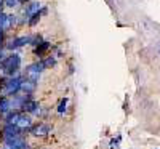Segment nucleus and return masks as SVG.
I'll return each mask as SVG.
<instances>
[{
  "instance_id": "obj_1",
  "label": "nucleus",
  "mask_w": 160,
  "mask_h": 149,
  "mask_svg": "<svg viewBox=\"0 0 160 149\" xmlns=\"http://www.w3.org/2000/svg\"><path fill=\"white\" fill-rule=\"evenodd\" d=\"M21 63H22V58L19 53L10 51V55L0 63V79L21 75Z\"/></svg>"
},
{
  "instance_id": "obj_2",
  "label": "nucleus",
  "mask_w": 160,
  "mask_h": 149,
  "mask_svg": "<svg viewBox=\"0 0 160 149\" xmlns=\"http://www.w3.org/2000/svg\"><path fill=\"white\" fill-rule=\"evenodd\" d=\"M21 82H22V74L21 75H13L7 79H0V96H13L21 91Z\"/></svg>"
},
{
  "instance_id": "obj_3",
  "label": "nucleus",
  "mask_w": 160,
  "mask_h": 149,
  "mask_svg": "<svg viewBox=\"0 0 160 149\" xmlns=\"http://www.w3.org/2000/svg\"><path fill=\"white\" fill-rule=\"evenodd\" d=\"M45 69H47V67H45L43 61L38 59V61H35V63H32V64H29L28 67H26L22 77H24V79H29V80H34V82H38L40 75L43 74Z\"/></svg>"
},
{
  "instance_id": "obj_4",
  "label": "nucleus",
  "mask_w": 160,
  "mask_h": 149,
  "mask_svg": "<svg viewBox=\"0 0 160 149\" xmlns=\"http://www.w3.org/2000/svg\"><path fill=\"white\" fill-rule=\"evenodd\" d=\"M22 135H28L26 131L19 130L16 125H8V124H3L2 130H0V140L2 141H10V140H15V138H19Z\"/></svg>"
},
{
  "instance_id": "obj_5",
  "label": "nucleus",
  "mask_w": 160,
  "mask_h": 149,
  "mask_svg": "<svg viewBox=\"0 0 160 149\" xmlns=\"http://www.w3.org/2000/svg\"><path fill=\"white\" fill-rule=\"evenodd\" d=\"M26 45H31V35H18L13 37L5 42V50L7 51H16L18 48H22Z\"/></svg>"
},
{
  "instance_id": "obj_6",
  "label": "nucleus",
  "mask_w": 160,
  "mask_h": 149,
  "mask_svg": "<svg viewBox=\"0 0 160 149\" xmlns=\"http://www.w3.org/2000/svg\"><path fill=\"white\" fill-rule=\"evenodd\" d=\"M29 133L35 138H47L48 135H51V127L48 124H45V122H37V124L32 125Z\"/></svg>"
},
{
  "instance_id": "obj_7",
  "label": "nucleus",
  "mask_w": 160,
  "mask_h": 149,
  "mask_svg": "<svg viewBox=\"0 0 160 149\" xmlns=\"http://www.w3.org/2000/svg\"><path fill=\"white\" fill-rule=\"evenodd\" d=\"M29 143L26 140V135L10 141H2V149H29Z\"/></svg>"
},
{
  "instance_id": "obj_8",
  "label": "nucleus",
  "mask_w": 160,
  "mask_h": 149,
  "mask_svg": "<svg viewBox=\"0 0 160 149\" xmlns=\"http://www.w3.org/2000/svg\"><path fill=\"white\" fill-rule=\"evenodd\" d=\"M32 125H34L32 116H29V114H26V112H22V111H21V116H19V119H18L16 127H18L19 130L26 131V133H29V130L32 128Z\"/></svg>"
},
{
  "instance_id": "obj_9",
  "label": "nucleus",
  "mask_w": 160,
  "mask_h": 149,
  "mask_svg": "<svg viewBox=\"0 0 160 149\" xmlns=\"http://www.w3.org/2000/svg\"><path fill=\"white\" fill-rule=\"evenodd\" d=\"M51 50V44L47 42V40H42V42H38L35 47H34V55L38 56V59H42L47 56V53Z\"/></svg>"
},
{
  "instance_id": "obj_10",
  "label": "nucleus",
  "mask_w": 160,
  "mask_h": 149,
  "mask_svg": "<svg viewBox=\"0 0 160 149\" xmlns=\"http://www.w3.org/2000/svg\"><path fill=\"white\" fill-rule=\"evenodd\" d=\"M26 7L22 8V16H26V18H29L31 15H34V13H37V11H40V8H42V3L40 2H28V3H24Z\"/></svg>"
},
{
  "instance_id": "obj_11",
  "label": "nucleus",
  "mask_w": 160,
  "mask_h": 149,
  "mask_svg": "<svg viewBox=\"0 0 160 149\" xmlns=\"http://www.w3.org/2000/svg\"><path fill=\"white\" fill-rule=\"evenodd\" d=\"M38 87V82H34V80L29 79H24L22 77V82H21V91L22 93H28V95H34L35 90Z\"/></svg>"
},
{
  "instance_id": "obj_12",
  "label": "nucleus",
  "mask_w": 160,
  "mask_h": 149,
  "mask_svg": "<svg viewBox=\"0 0 160 149\" xmlns=\"http://www.w3.org/2000/svg\"><path fill=\"white\" fill-rule=\"evenodd\" d=\"M11 111V106H10V98L8 96H0V117L7 116Z\"/></svg>"
},
{
  "instance_id": "obj_13",
  "label": "nucleus",
  "mask_w": 160,
  "mask_h": 149,
  "mask_svg": "<svg viewBox=\"0 0 160 149\" xmlns=\"http://www.w3.org/2000/svg\"><path fill=\"white\" fill-rule=\"evenodd\" d=\"M40 18H42L40 11H37V13H34V15H31V16L28 18V26H29V28H34V26L40 21Z\"/></svg>"
},
{
  "instance_id": "obj_14",
  "label": "nucleus",
  "mask_w": 160,
  "mask_h": 149,
  "mask_svg": "<svg viewBox=\"0 0 160 149\" xmlns=\"http://www.w3.org/2000/svg\"><path fill=\"white\" fill-rule=\"evenodd\" d=\"M56 59H58V58H56L55 55L42 58V61H43V64H45V67H47V69H50V67H53V66H56Z\"/></svg>"
},
{
  "instance_id": "obj_15",
  "label": "nucleus",
  "mask_w": 160,
  "mask_h": 149,
  "mask_svg": "<svg viewBox=\"0 0 160 149\" xmlns=\"http://www.w3.org/2000/svg\"><path fill=\"white\" fill-rule=\"evenodd\" d=\"M68 103H69V98H61L59 106H58V114L59 116H64L66 109H68Z\"/></svg>"
},
{
  "instance_id": "obj_16",
  "label": "nucleus",
  "mask_w": 160,
  "mask_h": 149,
  "mask_svg": "<svg viewBox=\"0 0 160 149\" xmlns=\"http://www.w3.org/2000/svg\"><path fill=\"white\" fill-rule=\"evenodd\" d=\"M3 5L8 7V8H16V7L21 5V2L19 0H3Z\"/></svg>"
},
{
  "instance_id": "obj_17",
  "label": "nucleus",
  "mask_w": 160,
  "mask_h": 149,
  "mask_svg": "<svg viewBox=\"0 0 160 149\" xmlns=\"http://www.w3.org/2000/svg\"><path fill=\"white\" fill-rule=\"evenodd\" d=\"M7 13H3V11H0V29H3L5 31V23H7Z\"/></svg>"
},
{
  "instance_id": "obj_18",
  "label": "nucleus",
  "mask_w": 160,
  "mask_h": 149,
  "mask_svg": "<svg viewBox=\"0 0 160 149\" xmlns=\"http://www.w3.org/2000/svg\"><path fill=\"white\" fill-rule=\"evenodd\" d=\"M5 31L3 29H0V48H5V42H7V39H5Z\"/></svg>"
},
{
  "instance_id": "obj_19",
  "label": "nucleus",
  "mask_w": 160,
  "mask_h": 149,
  "mask_svg": "<svg viewBox=\"0 0 160 149\" xmlns=\"http://www.w3.org/2000/svg\"><path fill=\"white\" fill-rule=\"evenodd\" d=\"M118 141H120V135L117 136V140H112L111 141V149H117L118 147Z\"/></svg>"
},
{
  "instance_id": "obj_20",
  "label": "nucleus",
  "mask_w": 160,
  "mask_h": 149,
  "mask_svg": "<svg viewBox=\"0 0 160 149\" xmlns=\"http://www.w3.org/2000/svg\"><path fill=\"white\" fill-rule=\"evenodd\" d=\"M7 56H8V55H7V50H5V48H0V63H2Z\"/></svg>"
},
{
  "instance_id": "obj_21",
  "label": "nucleus",
  "mask_w": 160,
  "mask_h": 149,
  "mask_svg": "<svg viewBox=\"0 0 160 149\" xmlns=\"http://www.w3.org/2000/svg\"><path fill=\"white\" fill-rule=\"evenodd\" d=\"M21 2V5H24V3H28V2H31V0H19Z\"/></svg>"
},
{
  "instance_id": "obj_22",
  "label": "nucleus",
  "mask_w": 160,
  "mask_h": 149,
  "mask_svg": "<svg viewBox=\"0 0 160 149\" xmlns=\"http://www.w3.org/2000/svg\"><path fill=\"white\" fill-rule=\"evenodd\" d=\"M5 5H3V0H0V11H2V8H3Z\"/></svg>"
}]
</instances>
